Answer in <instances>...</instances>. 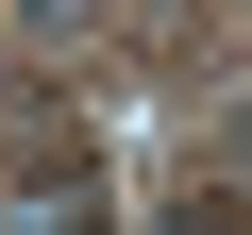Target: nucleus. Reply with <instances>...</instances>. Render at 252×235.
Masks as SVG:
<instances>
[{
  "label": "nucleus",
  "instance_id": "obj_2",
  "mask_svg": "<svg viewBox=\"0 0 252 235\" xmlns=\"http://www.w3.org/2000/svg\"><path fill=\"white\" fill-rule=\"evenodd\" d=\"M0 17H17V0H0Z\"/></svg>",
  "mask_w": 252,
  "mask_h": 235
},
{
  "label": "nucleus",
  "instance_id": "obj_3",
  "mask_svg": "<svg viewBox=\"0 0 252 235\" xmlns=\"http://www.w3.org/2000/svg\"><path fill=\"white\" fill-rule=\"evenodd\" d=\"M235 17H252V0H235Z\"/></svg>",
  "mask_w": 252,
  "mask_h": 235
},
{
  "label": "nucleus",
  "instance_id": "obj_1",
  "mask_svg": "<svg viewBox=\"0 0 252 235\" xmlns=\"http://www.w3.org/2000/svg\"><path fill=\"white\" fill-rule=\"evenodd\" d=\"M67 17H101V0H17V34H67Z\"/></svg>",
  "mask_w": 252,
  "mask_h": 235
}]
</instances>
